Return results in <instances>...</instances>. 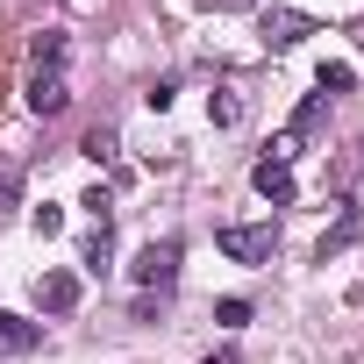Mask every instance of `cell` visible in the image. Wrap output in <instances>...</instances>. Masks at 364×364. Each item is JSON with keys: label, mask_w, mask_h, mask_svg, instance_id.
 I'll use <instances>...</instances> for the list:
<instances>
[{"label": "cell", "mask_w": 364, "mask_h": 364, "mask_svg": "<svg viewBox=\"0 0 364 364\" xmlns=\"http://www.w3.org/2000/svg\"><path fill=\"white\" fill-rule=\"evenodd\" d=\"M215 243H222V257H229V264H272L279 229H272V222H222V229H215Z\"/></svg>", "instance_id": "1"}, {"label": "cell", "mask_w": 364, "mask_h": 364, "mask_svg": "<svg viewBox=\"0 0 364 364\" xmlns=\"http://www.w3.org/2000/svg\"><path fill=\"white\" fill-rule=\"evenodd\" d=\"M321 114H328V93H307V100H300V107H293V122H286V129H293V136H300V143H307V136H314V129H321Z\"/></svg>", "instance_id": "11"}, {"label": "cell", "mask_w": 364, "mask_h": 364, "mask_svg": "<svg viewBox=\"0 0 364 364\" xmlns=\"http://www.w3.org/2000/svg\"><path fill=\"white\" fill-rule=\"evenodd\" d=\"M215 15H243V8H257V0H208Z\"/></svg>", "instance_id": "19"}, {"label": "cell", "mask_w": 364, "mask_h": 364, "mask_svg": "<svg viewBox=\"0 0 364 364\" xmlns=\"http://www.w3.org/2000/svg\"><path fill=\"white\" fill-rule=\"evenodd\" d=\"M215 321H222V328H243V321H250V300H222Z\"/></svg>", "instance_id": "16"}, {"label": "cell", "mask_w": 364, "mask_h": 364, "mask_svg": "<svg viewBox=\"0 0 364 364\" xmlns=\"http://www.w3.org/2000/svg\"><path fill=\"white\" fill-rule=\"evenodd\" d=\"M79 150H86L93 164H114V150H122V136H114V129L100 122V129H86V143H79Z\"/></svg>", "instance_id": "13"}, {"label": "cell", "mask_w": 364, "mask_h": 364, "mask_svg": "<svg viewBox=\"0 0 364 364\" xmlns=\"http://www.w3.org/2000/svg\"><path fill=\"white\" fill-rule=\"evenodd\" d=\"M357 236H364V208H357V200L343 193V200H336V229H321V243H314V257L328 264V257H343V250H350Z\"/></svg>", "instance_id": "3"}, {"label": "cell", "mask_w": 364, "mask_h": 364, "mask_svg": "<svg viewBox=\"0 0 364 364\" xmlns=\"http://www.w3.org/2000/svg\"><path fill=\"white\" fill-rule=\"evenodd\" d=\"M257 36H264V50H293L300 36H314V15H300V8H272V15L257 22Z\"/></svg>", "instance_id": "4"}, {"label": "cell", "mask_w": 364, "mask_h": 364, "mask_svg": "<svg viewBox=\"0 0 364 364\" xmlns=\"http://www.w3.org/2000/svg\"><path fill=\"white\" fill-rule=\"evenodd\" d=\"M208 122H215V129H236V122H243V93H236V86H215V93H208Z\"/></svg>", "instance_id": "10"}, {"label": "cell", "mask_w": 364, "mask_h": 364, "mask_svg": "<svg viewBox=\"0 0 364 364\" xmlns=\"http://www.w3.org/2000/svg\"><path fill=\"white\" fill-rule=\"evenodd\" d=\"M200 364H243V357H236V350H208Z\"/></svg>", "instance_id": "20"}, {"label": "cell", "mask_w": 364, "mask_h": 364, "mask_svg": "<svg viewBox=\"0 0 364 364\" xmlns=\"http://www.w3.org/2000/svg\"><path fill=\"white\" fill-rule=\"evenodd\" d=\"M22 93H29V114H43V122L72 107V79H65V72H29Z\"/></svg>", "instance_id": "5"}, {"label": "cell", "mask_w": 364, "mask_h": 364, "mask_svg": "<svg viewBox=\"0 0 364 364\" xmlns=\"http://www.w3.org/2000/svg\"><path fill=\"white\" fill-rule=\"evenodd\" d=\"M178 257H186V250H178V236H157V243H143L136 250V286L143 293H171V279H178Z\"/></svg>", "instance_id": "2"}, {"label": "cell", "mask_w": 364, "mask_h": 364, "mask_svg": "<svg viewBox=\"0 0 364 364\" xmlns=\"http://www.w3.org/2000/svg\"><path fill=\"white\" fill-rule=\"evenodd\" d=\"M36 307L43 314H72L79 307V272H43L36 279Z\"/></svg>", "instance_id": "7"}, {"label": "cell", "mask_w": 364, "mask_h": 364, "mask_svg": "<svg viewBox=\"0 0 364 364\" xmlns=\"http://www.w3.org/2000/svg\"><path fill=\"white\" fill-rule=\"evenodd\" d=\"M250 186H257V200H272V208H293V164H272V157H257V171H250Z\"/></svg>", "instance_id": "6"}, {"label": "cell", "mask_w": 364, "mask_h": 364, "mask_svg": "<svg viewBox=\"0 0 364 364\" xmlns=\"http://www.w3.org/2000/svg\"><path fill=\"white\" fill-rule=\"evenodd\" d=\"M79 208H86V215H93V222H114V200H107V193H100V186H93V193H86V200H79Z\"/></svg>", "instance_id": "17"}, {"label": "cell", "mask_w": 364, "mask_h": 364, "mask_svg": "<svg viewBox=\"0 0 364 364\" xmlns=\"http://www.w3.org/2000/svg\"><path fill=\"white\" fill-rule=\"evenodd\" d=\"M350 86H357V72H350V65H321V79H314V93H328V100H336V93H350Z\"/></svg>", "instance_id": "14"}, {"label": "cell", "mask_w": 364, "mask_h": 364, "mask_svg": "<svg viewBox=\"0 0 364 364\" xmlns=\"http://www.w3.org/2000/svg\"><path fill=\"white\" fill-rule=\"evenodd\" d=\"M114 264V222H93V236H86V272H107Z\"/></svg>", "instance_id": "12"}, {"label": "cell", "mask_w": 364, "mask_h": 364, "mask_svg": "<svg viewBox=\"0 0 364 364\" xmlns=\"http://www.w3.org/2000/svg\"><path fill=\"white\" fill-rule=\"evenodd\" d=\"M29 229H36V236H58V229H65V215H58V208H36V215H29Z\"/></svg>", "instance_id": "18"}, {"label": "cell", "mask_w": 364, "mask_h": 364, "mask_svg": "<svg viewBox=\"0 0 364 364\" xmlns=\"http://www.w3.org/2000/svg\"><path fill=\"white\" fill-rule=\"evenodd\" d=\"M65 50H72L65 29H43V36L29 43V72H65Z\"/></svg>", "instance_id": "9"}, {"label": "cell", "mask_w": 364, "mask_h": 364, "mask_svg": "<svg viewBox=\"0 0 364 364\" xmlns=\"http://www.w3.org/2000/svg\"><path fill=\"white\" fill-rule=\"evenodd\" d=\"M43 343V328L36 321H22V314H0V357H29Z\"/></svg>", "instance_id": "8"}, {"label": "cell", "mask_w": 364, "mask_h": 364, "mask_svg": "<svg viewBox=\"0 0 364 364\" xmlns=\"http://www.w3.org/2000/svg\"><path fill=\"white\" fill-rule=\"evenodd\" d=\"M171 100H178V86H171V79H150V93H143V107H150V114H164Z\"/></svg>", "instance_id": "15"}]
</instances>
